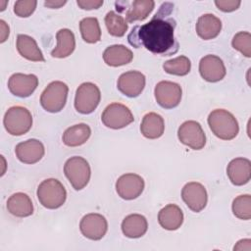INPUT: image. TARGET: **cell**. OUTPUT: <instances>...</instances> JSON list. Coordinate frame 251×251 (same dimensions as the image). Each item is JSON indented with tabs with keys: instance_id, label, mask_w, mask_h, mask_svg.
<instances>
[{
	"instance_id": "cell-1",
	"label": "cell",
	"mask_w": 251,
	"mask_h": 251,
	"mask_svg": "<svg viewBox=\"0 0 251 251\" xmlns=\"http://www.w3.org/2000/svg\"><path fill=\"white\" fill-rule=\"evenodd\" d=\"M173 10L174 4L163 3L151 21L132 27L127 35L128 43L134 48L144 47L155 55L176 54L179 44L175 38L176 21L171 17Z\"/></svg>"
},
{
	"instance_id": "cell-2",
	"label": "cell",
	"mask_w": 251,
	"mask_h": 251,
	"mask_svg": "<svg viewBox=\"0 0 251 251\" xmlns=\"http://www.w3.org/2000/svg\"><path fill=\"white\" fill-rule=\"evenodd\" d=\"M208 125L212 132L220 139L231 140L239 132L235 117L225 109H215L208 116Z\"/></svg>"
},
{
	"instance_id": "cell-3",
	"label": "cell",
	"mask_w": 251,
	"mask_h": 251,
	"mask_svg": "<svg viewBox=\"0 0 251 251\" xmlns=\"http://www.w3.org/2000/svg\"><path fill=\"white\" fill-rule=\"evenodd\" d=\"M39 203L47 209H58L66 202L67 191L64 185L56 178L44 179L37 187Z\"/></svg>"
},
{
	"instance_id": "cell-4",
	"label": "cell",
	"mask_w": 251,
	"mask_h": 251,
	"mask_svg": "<svg viewBox=\"0 0 251 251\" xmlns=\"http://www.w3.org/2000/svg\"><path fill=\"white\" fill-rule=\"evenodd\" d=\"M3 124L8 133L20 136L26 133L31 128L32 116L25 107L13 106L6 111Z\"/></svg>"
},
{
	"instance_id": "cell-5",
	"label": "cell",
	"mask_w": 251,
	"mask_h": 251,
	"mask_svg": "<svg viewBox=\"0 0 251 251\" xmlns=\"http://www.w3.org/2000/svg\"><path fill=\"white\" fill-rule=\"evenodd\" d=\"M64 174L75 190H81L90 180L91 169L84 158L74 156L66 161L64 165Z\"/></svg>"
},
{
	"instance_id": "cell-6",
	"label": "cell",
	"mask_w": 251,
	"mask_h": 251,
	"mask_svg": "<svg viewBox=\"0 0 251 251\" xmlns=\"http://www.w3.org/2000/svg\"><path fill=\"white\" fill-rule=\"evenodd\" d=\"M69 87L60 80L50 82L42 91L40 104L42 108L50 113H58L63 110L68 98Z\"/></svg>"
},
{
	"instance_id": "cell-7",
	"label": "cell",
	"mask_w": 251,
	"mask_h": 251,
	"mask_svg": "<svg viewBox=\"0 0 251 251\" xmlns=\"http://www.w3.org/2000/svg\"><path fill=\"white\" fill-rule=\"evenodd\" d=\"M100 100L99 87L92 82H83L75 91V108L80 114H91L99 105Z\"/></svg>"
},
{
	"instance_id": "cell-8",
	"label": "cell",
	"mask_w": 251,
	"mask_h": 251,
	"mask_svg": "<svg viewBox=\"0 0 251 251\" xmlns=\"http://www.w3.org/2000/svg\"><path fill=\"white\" fill-rule=\"evenodd\" d=\"M134 118L129 108L116 102L109 104L101 115V121L104 126L112 129L124 128L131 124Z\"/></svg>"
},
{
	"instance_id": "cell-9",
	"label": "cell",
	"mask_w": 251,
	"mask_h": 251,
	"mask_svg": "<svg viewBox=\"0 0 251 251\" xmlns=\"http://www.w3.org/2000/svg\"><path fill=\"white\" fill-rule=\"evenodd\" d=\"M157 103L164 109H173L178 106L182 96L181 86L173 81H159L154 89Z\"/></svg>"
},
{
	"instance_id": "cell-10",
	"label": "cell",
	"mask_w": 251,
	"mask_h": 251,
	"mask_svg": "<svg viewBox=\"0 0 251 251\" xmlns=\"http://www.w3.org/2000/svg\"><path fill=\"white\" fill-rule=\"evenodd\" d=\"M115 5L117 11L125 13V19L127 23H134L147 19L155 7V2L152 0L120 1L116 2Z\"/></svg>"
},
{
	"instance_id": "cell-11",
	"label": "cell",
	"mask_w": 251,
	"mask_h": 251,
	"mask_svg": "<svg viewBox=\"0 0 251 251\" xmlns=\"http://www.w3.org/2000/svg\"><path fill=\"white\" fill-rule=\"evenodd\" d=\"M179 141L193 150H200L206 144V135L201 125L196 121H186L177 129Z\"/></svg>"
},
{
	"instance_id": "cell-12",
	"label": "cell",
	"mask_w": 251,
	"mask_h": 251,
	"mask_svg": "<svg viewBox=\"0 0 251 251\" xmlns=\"http://www.w3.org/2000/svg\"><path fill=\"white\" fill-rule=\"evenodd\" d=\"M81 234L90 240H100L108 230V222L98 213H90L82 217L79 223Z\"/></svg>"
},
{
	"instance_id": "cell-13",
	"label": "cell",
	"mask_w": 251,
	"mask_h": 251,
	"mask_svg": "<svg viewBox=\"0 0 251 251\" xmlns=\"http://www.w3.org/2000/svg\"><path fill=\"white\" fill-rule=\"evenodd\" d=\"M181 198L191 211L199 213L207 205L208 194L203 184L197 181H190L182 187Z\"/></svg>"
},
{
	"instance_id": "cell-14",
	"label": "cell",
	"mask_w": 251,
	"mask_h": 251,
	"mask_svg": "<svg viewBox=\"0 0 251 251\" xmlns=\"http://www.w3.org/2000/svg\"><path fill=\"white\" fill-rule=\"evenodd\" d=\"M144 179L136 174H125L116 181V191L125 200H133L144 190Z\"/></svg>"
},
{
	"instance_id": "cell-15",
	"label": "cell",
	"mask_w": 251,
	"mask_h": 251,
	"mask_svg": "<svg viewBox=\"0 0 251 251\" xmlns=\"http://www.w3.org/2000/svg\"><path fill=\"white\" fill-rule=\"evenodd\" d=\"M146 77L138 71H128L122 74L117 82L119 91L130 98L137 97L145 87Z\"/></svg>"
},
{
	"instance_id": "cell-16",
	"label": "cell",
	"mask_w": 251,
	"mask_h": 251,
	"mask_svg": "<svg viewBox=\"0 0 251 251\" xmlns=\"http://www.w3.org/2000/svg\"><path fill=\"white\" fill-rule=\"evenodd\" d=\"M38 85V78L35 75L16 73L8 79V89L18 97L25 98L30 96Z\"/></svg>"
},
{
	"instance_id": "cell-17",
	"label": "cell",
	"mask_w": 251,
	"mask_h": 251,
	"mask_svg": "<svg viewBox=\"0 0 251 251\" xmlns=\"http://www.w3.org/2000/svg\"><path fill=\"white\" fill-rule=\"evenodd\" d=\"M199 73L203 79L209 82L222 80L226 74L223 60L216 55H206L199 62Z\"/></svg>"
},
{
	"instance_id": "cell-18",
	"label": "cell",
	"mask_w": 251,
	"mask_h": 251,
	"mask_svg": "<svg viewBox=\"0 0 251 251\" xmlns=\"http://www.w3.org/2000/svg\"><path fill=\"white\" fill-rule=\"evenodd\" d=\"M15 153L19 161L24 164H35L39 162L45 153L44 145L38 139H28L16 145Z\"/></svg>"
},
{
	"instance_id": "cell-19",
	"label": "cell",
	"mask_w": 251,
	"mask_h": 251,
	"mask_svg": "<svg viewBox=\"0 0 251 251\" xmlns=\"http://www.w3.org/2000/svg\"><path fill=\"white\" fill-rule=\"evenodd\" d=\"M226 175L233 185L241 186L251 178V162L242 157L232 159L226 167Z\"/></svg>"
},
{
	"instance_id": "cell-20",
	"label": "cell",
	"mask_w": 251,
	"mask_h": 251,
	"mask_svg": "<svg viewBox=\"0 0 251 251\" xmlns=\"http://www.w3.org/2000/svg\"><path fill=\"white\" fill-rule=\"evenodd\" d=\"M222 29L221 20L213 14H204L200 16L196 23V32L204 40H210L217 37Z\"/></svg>"
},
{
	"instance_id": "cell-21",
	"label": "cell",
	"mask_w": 251,
	"mask_h": 251,
	"mask_svg": "<svg viewBox=\"0 0 251 251\" xmlns=\"http://www.w3.org/2000/svg\"><path fill=\"white\" fill-rule=\"evenodd\" d=\"M159 225L167 230H176L183 223V213L176 204H168L158 213Z\"/></svg>"
},
{
	"instance_id": "cell-22",
	"label": "cell",
	"mask_w": 251,
	"mask_h": 251,
	"mask_svg": "<svg viewBox=\"0 0 251 251\" xmlns=\"http://www.w3.org/2000/svg\"><path fill=\"white\" fill-rule=\"evenodd\" d=\"M16 47L19 54L32 62H44V56L34 38L27 34H18Z\"/></svg>"
},
{
	"instance_id": "cell-23",
	"label": "cell",
	"mask_w": 251,
	"mask_h": 251,
	"mask_svg": "<svg viewBox=\"0 0 251 251\" xmlns=\"http://www.w3.org/2000/svg\"><path fill=\"white\" fill-rule=\"evenodd\" d=\"M133 54L130 49L123 44H114L108 46L103 52V60L110 67H120L130 63Z\"/></svg>"
},
{
	"instance_id": "cell-24",
	"label": "cell",
	"mask_w": 251,
	"mask_h": 251,
	"mask_svg": "<svg viewBox=\"0 0 251 251\" xmlns=\"http://www.w3.org/2000/svg\"><path fill=\"white\" fill-rule=\"evenodd\" d=\"M7 210L13 216L25 218L33 214V204L27 194L17 192L8 198Z\"/></svg>"
},
{
	"instance_id": "cell-25",
	"label": "cell",
	"mask_w": 251,
	"mask_h": 251,
	"mask_svg": "<svg viewBox=\"0 0 251 251\" xmlns=\"http://www.w3.org/2000/svg\"><path fill=\"white\" fill-rule=\"evenodd\" d=\"M122 231L128 238H139L143 236L148 229L146 218L140 214H130L122 222Z\"/></svg>"
},
{
	"instance_id": "cell-26",
	"label": "cell",
	"mask_w": 251,
	"mask_h": 251,
	"mask_svg": "<svg viewBox=\"0 0 251 251\" xmlns=\"http://www.w3.org/2000/svg\"><path fill=\"white\" fill-rule=\"evenodd\" d=\"M140 131L142 135L148 139H157L161 137L165 131L164 119L157 113H147L142 119Z\"/></svg>"
},
{
	"instance_id": "cell-27",
	"label": "cell",
	"mask_w": 251,
	"mask_h": 251,
	"mask_svg": "<svg viewBox=\"0 0 251 251\" xmlns=\"http://www.w3.org/2000/svg\"><path fill=\"white\" fill-rule=\"evenodd\" d=\"M57 45L51 51V56L54 58L69 57L75 48V38L74 32L69 28H62L56 33Z\"/></svg>"
},
{
	"instance_id": "cell-28",
	"label": "cell",
	"mask_w": 251,
	"mask_h": 251,
	"mask_svg": "<svg viewBox=\"0 0 251 251\" xmlns=\"http://www.w3.org/2000/svg\"><path fill=\"white\" fill-rule=\"evenodd\" d=\"M91 135V128L86 124H77L68 127L62 136L63 143L69 147L84 144Z\"/></svg>"
},
{
	"instance_id": "cell-29",
	"label": "cell",
	"mask_w": 251,
	"mask_h": 251,
	"mask_svg": "<svg viewBox=\"0 0 251 251\" xmlns=\"http://www.w3.org/2000/svg\"><path fill=\"white\" fill-rule=\"evenodd\" d=\"M79 30L86 43H96L101 39L99 22L95 17H87L79 22Z\"/></svg>"
},
{
	"instance_id": "cell-30",
	"label": "cell",
	"mask_w": 251,
	"mask_h": 251,
	"mask_svg": "<svg viewBox=\"0 0 251 251\" xmlns=\"http://www.w3.org/2000/svg\"><path fill=\"white\" fill-rule=\"evenodd\" d=\"M105 25L108 32L116 37L124 36L128 28L126 19L114 11H110L106 14Z\"/></svg>"
},
{
	"instance_id": "cell-31",
	"label": "cell",
	"mask_w": 251,
	"mask_h": 251,
	"mask_svg": "<svg viewBox=\"0 0 251 251\" xmlns=\"http://www.w3.org/2000/svg\"><path fill=\"white\" fill-rule=\"evenodd\" d=\"M163 69L167 74L174 75H186L191 69L190 60L183 55H180L176 58L166 61L163 64Z\"/></svg>"
},
{
	"instance_id": "cell-32",
	"label": "cell",
	"mask_w": 251,
	"mask_h": 251,
	"mask_svg": "<svg viewBox=\"0 0 251 251\" xmlns=\"http://www.w3.org/2000/svg\"><path fill=\"white\" fill-rule=\"evenodd\" d=\"M233 215L240 220L251 219V196L242 194L233 199L231 205Z\"/></svg>"
},
{
	"instance_id": "cell-33",
	"label": "cell",
	"mask_w": 251,
	"mask_h": 251,
	"mask_svg": "<svg viewBox=\"0 0 251 251\" xmlns=\"http://www.w3.org/2000/svg\"><path fill=\"white\" fill-rule=\"evenodd\" d=\"M232 47L239 51L243 56L250 58L251 57V34L248 31H239L237 32L232 40Z\"/></svg>"
},
{
	"instance_id": "cell-34",
	"label": "cell",
	"mask_w": 251,
	"mask_h": 251,
	"mask_svg": "<svg viewBox=\"0 0 251 251\" xmlns=\"http://www.w3.org/2000/svg\"><path fill=\"white\" fill-rule=\"evenodd\" d=\"M37 1L35 0H19L14 4V13L20 18L29 17L35 10Z\"/></svg>"
},
{
	"instance_id": "cell-35",
	"label": "cell",
	"mask_w": 251,
	"mask_h": 251,
	"mask_svg": "<svg viewBox=\"0 0 251 251\" xmlns=\"http://www.w3.org/2000/svg\"><path fill=\"white\" fill-rule=\"evenodd\" d=\"M241 2L239 0H216L215 5L217 8L223 12L229 13L237 10Z\"/></svg>"
},
{
	"instance_id": "cell-36",
	"label": "cell",
	"mask_w": 251,
	"mask_h": 251,
	"mask_svg": "<svg viewBox=\"0 0 251 251\" xmlns=\"http://www.w3.org/2000/svg\"><path fill=\"white\" fill-rule=\"evenodd\" d=\"M76 4L83 10L98 9L103 5V0H77Z\"/></svg>"
},
{
	"instance_id": "cell-37",
	"label": "cell",
	"mask_w": 251,
	"mask_h": 251,
	"mask_svg": "<svg viewBox=\"0 0 251 251\" xmlns=\"http://www.w3.org/2000/svg\"><path fill=\"white\" fill-rule=\"evenodd\" d=\"M233 250H251V240L249 238L247 239H241L239 240L236 245H234Z\"/></svg>"
},
{
	"instance_id": "cell-38",
	"label": "cell",
	"mask_w": 251,
	"mask_h": 251,
	"mask_svg": "<svg viewBox=\"0 0 251 251\" xmlns=\"http://www.w3.org/2000/svg\"><path fill=\"white\" fill-rule=\"evenodd\" d=\"M0 28H1V40L0 42L3 43L6 41V39L8 38L9 36V25L3 21V20H0Z\"/></svg>"
},
{
	"instance_id": "cell-39",
	"label": "cell",
	"mask_w": 251,
	"mask_h": 251,
	"mask_svg": "<svg viewBox=\"0 0 251 251\" xmlns=\"http://www.w3.org/2000/svg\"><path fill=\"white\" fill-rule=\"evenodd\" d=\"M66 3H67V1H54V0H51V1H45L44 5L47 8L58 9V8H61L62 6H64Z\"/></svg>"
}]
</instances>
